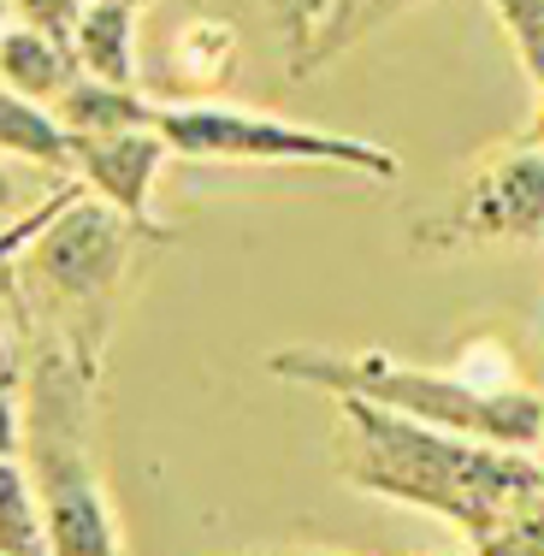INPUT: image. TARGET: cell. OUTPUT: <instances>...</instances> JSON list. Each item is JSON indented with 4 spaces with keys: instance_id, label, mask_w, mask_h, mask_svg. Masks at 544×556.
I'll use <instances>...</instances> for the list:
<instances>
[{
    "instance_id": "obj_1",
    "label": "cell",
    "mask_w": 544,
    "mask_h": 556,
    "mask_svg": "<svg viewBox=\"0 0 544 556\" xmlns=\"http://www.w3.org/2000/svg\"><path fill=\"white\" fill-rule=\"evenodd\" d=\"M338 415H343V432H350L343 480L384 503L444 515L480 545L497 539L544 492V468L533 456L450 439V432H432L420 420L384 415L362 396H338Z\"/></svg>"
},
{
    "instance_id": "obj_2",
    "label": "cell",
    "mask_w": 544,
    "mask_h": 556,
    "mask_svg": "<svg viewBox=\"0 0 544 556\" xmlns=\"http://www.w3.org/2000/svg\"><path fill=\"white\" fill-rule=\"evenodd\" d=\"M273 379H296V386L331 391V396H362L384 415L420 420L450 439H473L491 450H515L533 456L544 450V391L521 386L515 374H480V367H415L403 355L384 350H273L267 355Z\"/></svg>"
},
{
    "instance_id": "obj_3",
    "label": "cell",
    "mask_w": 544,
    "mask_h": 556,
    "mask_svg": "<svg viewBox=\"0 0 544 556\" xmlns=\"http://www.w3.org/2000/svg\"><path fill=\"white\" fill-rule=\"evenodd\" d=\"M96 386L101 367L42 338L24 374V468L36 480L54 556H125L113 492L96 462Z\"/></svg>"
},
{
    "instance_id": "obj_4",
    "label": "cell",
    "mask_w": 544,
    "mask_h": 556,
    "mask_svg": "<svg viewBox=\"0 0 544 556\" xmlns=\"http://www.w3.org/2000/svg\"><path fill=\"white\" fill-rule=\"evenodd\" d=\"M142 243H166V231L130 225L125 214L101 207L96 195H84V184H77V195L54 214V225L12 261L24 302L54 326L48 338L65 343L77 362L101 367L118 302H125V278L137 267Z\"/></svg>"
},
{
    "instance_id": "obj_5",
    "label": "cell",
    "mask_w": 544,
    "mask_h": 556,
    "mask_svg": "<svg viewBox=\"0 0 544 556\" xmlns=\"http://www.w3.org/2000/svg\"><path fill=\"white\" fill-rule=\"evenodd\" d=\"M161 137L172 154L207 166H314V172H362L374 184H396L403 161L384 142L343 137V130L308 125V118H278L231 101H195V108H166Z\"/></svg>"
},
{
    "instance_id": "obj_6",
    "label": "cell",
    "mask_w": 544,
    "mask_h": 556,
    "mask_svg": "<svg viewBox=\"0 0 544 556\" xmlns=\"http://www.w3.org/2000/svg\"><path fill=\"white\" fill-rule=\"evenodd\" d=\"M485 243H544V142H497L485 161L461 172L450 207L432 225H415V249L450 255V249Z\"/></svg>"
},
{
    "instance_id": "obj_7",
    "label": "cell",
    "mask_w": 544,
    "mask_h": 556,
    "mask_svg": "<svg viewBox=\"0 0 544 556\" xmlns=\"http://www.w3.org/2000/svg\"><path fill=\"white\" fill-rule=\"evenodd\" d=\"M172 161V142L161 130H125V137H77L72 142V178L84 184V195H96L101 207L125 214L130 225L161 231L149 214V195L161 166Z\"/></svg>"
},
{
    "instance_id": "obj_8",
    "label": "cell",
    "mask_w": 544,
    "mask_h": 556,
    "mask_svg": "<svg viewBox=\"0 0 544 556\" xmlns=\"http://www.w3.org/2000/svg\"><path fill=\"white\" fill-rule=\"evenodd\" d=\"M243 60V42L225 18H190L172 30L166 42V108H195L214 101V89H225V77Z\"/></svg>"
},
{
    "instance_id": "obj_9",
    "label": "cell",
    "mask_w": 544,
    "mask_h": 556,
    "mask_svg": "<svg viewBox=\"0 0 544 556\" xmlns=\"http://www.w3.org/2000/svg\"><path fill=\"white\" fill-rule=\"evenodd\" d=\"M77 77H84V65H77L72 42H60L48 30H30V24L0 30V89L36 101V108H60Z\"/></svg>"
},
{
    "instance_id": "obj_10",
    "label": "cell",
    "mask_w": 544,
    "mask_h": 556,
    "mask_svg": "<svg viewBox=\"0 0 544 556\" xmlns=\"http://www.w3.org/2000/svg\"><path fill=\"white\" fill-rule=\"evenodd\" d=\"M137 12L142 0H89L84 18L72 30V54L84 65V77L118 89H142L137 77Z\"/></svg>"
},
{
    "instance_id": "obj_11",
    "label": "cell",
    "mask_w": 544,
    "mask_h": 556,
    "mask_svg": "<svg viewBox=\"0 0 544 556\" xmlns=\"http://www.w3.org/2000/svg\"><path fill=\"white\" fill-rule=\"evenodd\" d=\"M166 101L142 96V89H118L101 77H77L65 89V101L54 108V118L65 125V137H125V130H161Z\"/></svg>"
},
{
    "instance_id": "obj_12",
    "label": "cell",
    "mask_w": 544,
    "mask_h": 556,
    "mask_svg": "<svg viewBox=\"0 0 544 556\" xmlns=\"http://www.w3.org/2000/svg\"><path fill=\"white\" fill-rule=\"evenodd\" d=\"M408 7H427V0H326L314 30L296 42V77H314L326 60H338L343 48L367 42L379 24H391L396 12H408Z\"/></svg>"
},
{
    "instance_id": "obj_13",
    "label": "cell",
    "mask_w": 544,
    "mask_h": 556,
    "mask_svg": "<svg viewBox=\"0 0 544 556\" xmlns=\"http://www.w3.org/2000/svg\"><path fill=\"white\" fill-rule=\"evenodd\" d=\"M0 154L18 166H42V172H72V137L54 118V108L0 89Z\"/></svg>"
},
{
    "instance_id": "obj_14",
    "label": "cell",
    "mask_w": 544,
    "mask_h": 556,
    "mask_svg": "<svg viewBox=\"0 0 544 556\" xmlns=\"http://www.w3.org/2000/svg\"><path fill=\"white\" fill-rule=\"evenodd\" d=\"M0 556H54L48 515L24 456H0Z\"/></svg>"
},
{
    "instance_id": "obj_15",
    "label": "cell",
    "mask_w": 544,
    "mask_h": 556,
    "mask_svg": "<svg viewBox=\"0 0 544 556\" xmlns=\"http://www.w3.org/2000/svg\"><path fill=\"white\" fill-rule=\"evenodd\" d=\"M485 7L497 12V24H503V36H509L521 72L533 77V89L544 96V0H485Z\"/></svg>"
},
{
    "instance_id": "obj_16",
    "label": "cell",
    "mask_w": 544,
    "mask_h": 556,
    "mask_svg": "<svg viewBox=\"0 0 544 556\" xmlns=\"http://www.w3.org/2000/svg\"><path fill=\"white\" fill-rule=\"evenodd\" d=\"M24 214V178H18V161L0 154V237L12 231V219Z\"/></svg>"
},
{
    "instance_id": "obj_17",
    "label": "cell",
    "mask_w": 544,
    "mask_h": 556,
    "mask_svg": "<svg viewBox=\"0 0 544 556\" xmlns=\"http://www.w3.org/2000/svg\"><path fill=\"white\" fill-rule=\"evenodd\" d=\"M0 456H24V396L0 391Z\"/></svg>"
},
{
    "instance_id": "obj_18",
    "label": "cell",
    "mask_w": 544,
    "mask_h": 556,
    "mask_svg": "<svg viewBox=\"0 0 544 556\" xmlns=\"http://www.w3.org/2000/svg\"><path fill=\"white\" fill-rule=\"evenodd\" d=\"M231 556H355V551H326V545H255V551H231Z\"/></svg>"
},
{
    "instance_id": "obj_19",
    "label": "cell",
    "mask_w": 544,
    "mask_h": 556,
    "mask_svg": "<svg viewBox=\"0 0 544 556\" xmlns=\"http://www.w3.org/2000/svg\"><path fill=\"white\" fill-rule=\"evenodd\" d=\"M320 12H326V0H302V36L314 30V18H320ZM302 36H296V42H302Z\"/></svg>"
},
{
    "instance_id": "obj_20",
    "label": "cell",
    "mask_w": 544,
    "mask_h": 556,
    "mask_svg": "<svg viewBox=\"0 0 544 556\" xmlns=\"http://www.w3.org/2000/svg\"><path fill=\"white\" fill-rule=\"evenodd\" d=\"M533 137H539V142H544V108H539V125H533Z\"/></svg>"
},
{
    "instance_id": "obj_21",
    "label": "cell",
    "mask_w": 544,
    "mask_h": 556,
    "mask_svg": "<svg viewBox=\"0 0 544 556\" xmlns=\"http://www.w3.org/2000/svg\"><path fill=\"white\" fill-rule=\"evenodd\" d=\"M0 30H7V0H0Z\"/></svg>"
},
{
    "instance_id": "obj_22",
    "label": "cell",
    "mask_w": 544,
    "mask_h": 556,
    "mask_svg": "<svg viewBox=\"0 0 544 556\" xmlns=\"http://www.w3.org/2000/svg\"><path fill=\"white\" fill-rule=\"evenodd\" d=\"M438 556H456V551H438Z\"/></svg>"
},
{
    "instance_id": "obj_23",
    "label": "cell",
    "mask_w": 544,
    "mask_h": 556,
    "mask_svg": "<svg viewBox=\"0 0 544 556\" xmlns=\"http://www.w3.org/2000/svg\"><path fill=\"white\" fill-rule=\"evenodd\" d=\"M142 7H149V0H142Z\"/></svg>"
}]
</instances>
